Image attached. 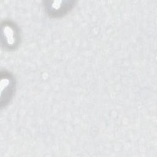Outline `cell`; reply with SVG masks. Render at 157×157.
Instances as JSON below:
<instances>
[{"instance_id": "cell-1", "label": "cell", "mask_w": 157, "mask_h": 157, "mask_svg": "<svg viewBox=\"0 0 157 157\" xmlns=\"http://www.w3.org/2000/svg\"><path fill=\"white\" fill-rule=\"evenodd\" d=\"M18 33L15 26L9 22L2 25V40L8 48H15L18 43Z\"/></svg>"}]
</instances>
